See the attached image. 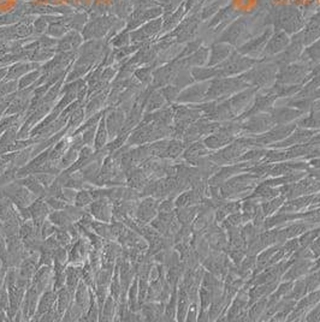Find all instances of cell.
<instances>
[{
    "mask_svg": "<svg viewBox=\"0 0 320 322\" xmlns=\"http://www.w3.org/2000/svg\"><path fill=\"white\" fill-rule=\"evenodd\" d=\"M55 236H56V238H57L58 243L60 244V247L66 248V249H69V248L73 245V243L75 242L66 229H58L57 231H56Z\"/></svg>",
    "mask_w": 320,
    "mask_h": 322,
    "instance_id": "cell-42",
    "label": "cell"
},
{
    "mask_svg": "<svg viewBox=\"0 0 320 322\" xmlns=\"http://www.w3.org/2000/svg\"><path fill=\"white\" fill-rule=\"evenodd\" d=\"M117 309H118V301L114 300L111 295H109L106 301H105L104 305H102V308L100 309L99 321H114Z\"/></svg>",
    "mask_w": 320,
    "mask_h": 322,
    "instance_id": "cell-17",
    "label": "cell"
},
{
    "mask_svg": "<svg viewBox=\"0 0 320 322\" xmlns=\"http://www.w3.org/2000/svg\"><path fill=\"white\" fill-rule=\"evenodd\" d=\"M56 304H57V291L55 288H48V290L43 291L40 295L37 311L30 321H40L41 316L47 313L50 309H52Z\"/></svg>",
    "mask_w": 320,
    "mask_h": 322,
    "instance_id": "cell-8",
    "label": "cell"
},
{
    "mask_svg": "<svg viewBox=\"0 0 320 322\" xmlns=\"http://www.w3.org/2000/svg\"><path fill=\"white\" fill-rule=\"evenodd\" d=\"M288 42L289 40L285 34H283V33L276 34L275 36L272 37V40L268 42L267 47H266V52L270 53V54H275V53L281 52V51L288 45Z\"/></svg>",
    "mask_w": 320,
    "mask_h": 322,
    "instance_id": "cell-27",
    "label": "cell"
},
{
    "mask_svg": "<svg viewBox=\"0 0 320 322\" xmlns=\"http://www.w3.org/2000/svg\"><path fill=\"white\" fill-rule=\"evenodd\" d=\"M209 84L208 83H199L195 86H191L190 88L186 89L182 93L178 94L177 101L178 102H198L204 99L206 95V91L208 90Z\"/></svg>",
    "mask_w": 320,
    "mask_h": 322,
    "instance_id": "cell-11",
    "label": "cell"
},
{
    "mask_svg": "<svg viewBox=\"0 0 320 322\" xmlns=\"http://www.w3.org/2000/svg\"><path fill=\"white\" fill-rule=\"evenodd\" d=\"M17 171H19V168L14 167V166H10L4 173H1V175H0V188L17 180Z\"/></svg>",
    "mask_w": 320,
    "mask_h": 322,
    "instance_id": "cell-44",
    "label": "cell"
},
{
    "mask_svg": "<svg viewBox=\"0 0 320 322\" xmlns=\"http://www.w3.org/2000/svg\"><path fill=\"white\" fill-rule=\"evenodd\" d=\"M160 23H161L160 20H155V22H152V23H150V24L146 25V27H143L142 29L139 30V32H135L134 34L132 35V41L146 40L147 37L152 36L153 34H155V33L159 30Z\"/></svg>",
    "mask_w": 320,
    "mask_h": 322,
    "instance_id": "cell-32",
    "label": "cell"
},
{
    "mask_svg": "<svg viewBox=\"0 0 320 322\" xmlns=\"http://www.w3.org/2000/svg\"><path fill=\"white\" fill-rule=\"evenodd\" d=\"M271 124H273L272 117H271L270 119L267 116H264V117H259V118L250 119V121L245 124V127H247L249 131L260 132V131H265L266 129H268V127L271 126Z\"/></svg>",
    "mask_w": 320,
    "mask_h": 322,
    "instance_id": "cell-26",
    "label": "cell"
},
{
    "mask_svg": "<svg viewBox=\"0 0 320 322\" xmlns=\"http://www.w3.org/2000/svg\"><path fill=\"white\" fill-rule=\"evenodd\" d=\"M188 305H189L188 295H187L186 288H182L177 301V318L180 321L186 319L187 313H188V309H189Z\"/></svg>",
    "mask_w": 320,
    "mask_h": 322,
    "instance_id": "cell-39",
    "label": "cell"
},
{
    "mask_svg": "<svg viewBox=\"0 0 320 322\" xmlns=\"http://www.w3.org/2000/svg\"><path fill=\"white\" fill-rule=\"evenodd\" d=\"M53 278H55L53 266H40L33 277L32 286H34L40 293H42L48 288H53Z\"/></svg>",
    "mask_w": 320,
    "mask_h": 322,
    "instance_id": "cell-7",
    "label": "cell"
},
{
    "mask_svg": "<svg viewBox=\"0 0 320 322\" xmlns=\"http://www.w3.org/2000/svg\"><path fill=\"white\" fill-rule=\"evenodd\" d=\"M253 95V91L252 90H247L245 91V93H241L239 95H236L235 98L231 99V101H230V105H231V108H241V107L243 106V105L248 104V101L250 100V98H252Z\"/></svg>",
    "mask_w": 320,
    "mask_h": 322,
    "instance_id": "cell-43",
    "label": "cell"
},
{
    "mask_svg": "<svg viewBox=\"0 0 320 322\" xmlns=\"http://www.w3.org/2000/svg\"><path fill=\"white\" fill-rule=\"evenodd\" d=\"M94 158H95V149H94V147H92V145H84L80 150V153H78L77 160L65 171L66 172H76V171H80L87 163L91 162Z\"/></svg>",
    "mask_w": 320,
    "mask_h": 322,
    "instance_id": "cell-15",
    "label": "cell"
},
{
    "mask_svg": "<svg viewBox=\"0 0 320 322\" xmlns=\"http://www.w3.org/2000/svg\"><path fill=\"white\" fill-rule=\"evenodd\" d=\"M57 230H58V227L56 226L52 221H50L47 219V220L43 222L40 227L41 236H42L43 239H46V238H48L50 236H52V234H55Z\"/></svg>",
    "mask_w": 320,
    "mask_h": 322,
    "instance_id": "cell-50",
    "label": "cell"
},
{
    "mask_svg": "<svg viewBox=\"0 0 320 322\" xmlns=\"http://www.w3.org/2000/svg\"><path fill=\"white\" fill-rule=\"evenodd\" d=\"M93 201L94 198L91 193V189H81V190H78L77 194H76V198L74 204L77 207H81V208H87Z\"/></svg>",
    "mask_w": 320,
    "mask_h": 322,
    "instance_id": "cell-38",
    "label": "cell"
},
{
    "mask_svg": "<svg viewBox=\"0 0 320 322\" xmlns=\"http://www.w3.org/2000/svg\"><path fill=\"white\" fill-rule=\"evenodd\" d=\"M242 30H243V27H242V24H241V22H236L231 28H229V30H227L225 34H223L222 39L220 40L229 41V42L234 43L235 41L239 39V36L241 35V33H242Z\"/></svg>",
    "mask_w": 320,
    "mask_h": 322,
    "instance_id": "cell-41",
    "label": "cell"
},
{
    "mask_svg": "<svg viewBox=\"0 0 320 322\" xmlns=\"http://www.w3.org/2000/svg\"><path fill=\"white\" fill-rule=\"evenodd\" d=\"M7 308H9V290L4 284V286L0 288V310H7Z\"/></svg>",
    "mask_w": 320,
    "mask_h": 322,
    "instance_id": "cell-53",
    "label": "cell"
},
{
    "mask_svg": "<svg viewBox=\"0 0 320 322\" xmlns=\"http://www.w3.org/2000/svg\"><path fill=\"white\" fill-rule=\"evenodd\" d=\"M81 43V37L77 34H70L58 42L57 52H70L74 48L78 47Z\"/></svg>",
    "mask_w": 320,
    "mask_h": 322,
    "instance_id": "cell-30",
    "label": "cell"
},
{
    "mask_svg": "<svg viewBox=\"0 0 320 322\" xmlns=\"http://www.w3.org/2000/svg\"><path fill=\"white\" fill-rule=\"evenodd\" d=\"M78 190L71 188H64L63 189V200L66 201L68 203H74L76 198V194Z\"/></svg>",
    "mask_w": 320,
    "mask_h": 322,
    "instance_id": "cell-54",
    "label": "cell"
},
{
    "mask_svg": "<svg viewBox=\"0 0 320 322\" xmlns=\"http://www.w3.org/2000/svg\"><path fill=\"white\" fill-rule=\"evenodd\" d=\"M78 153H80V150H77L76 148H74L73 145L70 144V147H69V149L66 150L65 154H64L63 157H61L60 159L57 161L58 167L60 168V171L68 170V168L70 167V166L73 165L76 160H77Z\"/></svg>",
    "mask_w": 320,
    "mask_h": 322,
    "instance_id": "cell-31",
    "label": "cell"
},
{
    "mask_svg": "<svg viewBox=\"0 0 320 322\" xmlns=\"http://www.w3.org/2000/svg\"><path fill=\"white\" fill-rule=\"evenodd\" d=\"M159 200L153 196H147L143 200L137 202L136 213L135 219L142 224H148L158 215V208H159Z\"/></svg>",
    "mask_w": 320,
    "mask_h": 322,
    "instance_id": "cell-3",
    "label": "cell"
},
{
    "mask_svg": "<svg viewBox=\"0 0 320 322\" xmlns=\"http://www.w3.org/2000/svg\"><path fill=\"white\" fill-rule=\"evenodd\" d=\"M125 112L123 111L122 108H116L114 107H111L109 109L106 114H105V123H106V127L107 131H109V136H110V141L113 140L117 135H119L122 132L123 126H124L125 123Z\"/></svg>",
    "mask_w": 320,
    "mask_h": 322,
    "instance_id": "cell-5",
    "label": "cell"
},
{
    "mask_svg": "<svg viewBox=\"0 0 320 322\" xmlns=\"http://www.w3.org/2000/svg\"><path fill=\"white\" fill-rule=\"evenodd\" d=\"M134 73L135 77L143 84H148L153 80L152 68H140L137 69V70H135Z\"/></svg>",
    "mask_w": 320,
    "mask_h": 322,
    "instance_id": "cell-46",
    "label": "cell"
},
{
    "mask_svg": "<svg viewBox=\"0 0 320 322\" xmlns=\"http://www.w3.org/2000/svg\"><path fill=\"white\" fill-rule=\"evenodd\" d=\"M165 98L163 96V94L160 91H154V93H151L150 98H148L147 102H146V112H153L157 111V109L161 108L165 104Z\"/></svg>",
    "mask_w": 320,
    "mask_h": 322,
    "instance_id": "cell-35",
    "label": "cell"
},
{
    "mask_svg": "<svg viewBox=\"0 0 320 322\" xmlns=\"http://www.w3.org/2000/svg\"><path fill=\"white\" fill-rule=\"evenodd\" d=\"M41 293L34 286L30 285L29 288H27L24 293V298H23L22 305H20V313H22L23 321H30L34 316L35 311H37L38 303H39Z\"/></svg>",
    "mask_w": 320,
    "mask_h": 322,
    "instance_id": "cell-6",
    "label": "cell"
},
{
    "mask_svg": "<svg viewBox=\"0 0 320 322\" xmlns=\"http://www.w3.org/2000/svg\"><path fill=\"white\" fill-rule=\"evenodd\" d=\"M231 54V47L226 45H216L212 47L211 55H209V66L217 65V64L223 63L229 55Z\"/></svg>",
    "mask_w": 320,
    "mask_h": 322,
    "instance_id": "cell-20",
    "label": "cell"
},
{
    "mask_svg": "<svg viewBox=\"0 0 320 322\" xmlns=\"http://www.w3.org/2000/svg\"><path fill=\"white\" fill-rule=\"evenodd\" d=\"M70 144H71L70 135H65L64 137H61L59 141L56 143V144L52 147V149H51L50 160L56 161V162H57V161L59 160L64 154H65L66 150H68L69 147H70Z\"/></svg>",
    "mask_w": 320,
    "mask_h": 322,
    "instance_id": "cell-22",
    "label": "cell"
},
{
    "mask_svg": "<svg viewBox=\"0 0 320 322\" xmlns=\"http://www.w3.org/2000/svg\"><path fill=\"white\" fill-rule=\"evenodd\" d=\"M177 295H176V291H173L172 296H171V300L169 302L168 305L165 308V319L168 320H173L176 316V310H177Z\"/></svg>",
    "mask_w": 320,
    "mask_h": 322,
    "instance_id": "cell-47",
    "label": "cell"
},
{
    "mask_svg": "<svg viewBox=\"0 0 320 322\" xmlns=\"http://www.w3.org/2000/svg\"><path fill=\"white\" fill-rule=\"evenodd\" d=\"M22 185H24L30 193L34 194L38 198H45L46 197V188L38 180L35 175H29L27 177L19 178L17 179Z\"/></svg>",
    "mask_w": 320,
    "mask_h": 322,
    "instance_id": "cell-16",
    "label": "cell"
},
{
    "mask_svg": "<svg viewBox=\"0 0 320 322\" xmlns=\"http://www.w3.org/2000/svg\"><path fill=\"white\" fill-rule=\"evenodd\" d=\"M109 141H110V136H109V131H107L106 123H105V116H104L101 118L100 123H99L98 127H96L95 140H94V145H93L94 149L95 150L102 149V148L109 143Z\"/></svg>",
    "mask_w": 320,
    "mask_h": 322,
    "instance_id": "cell-23",
    "label": "cell"
},
{
    "mask_svg": "<svg viewBox=\"0 0 320 322\" xmlns=\"http://www.w3.org/2000/svg\"><path fill=\"white\" fill-rule=\"evenodd\" d=\"M92 297H93V290L83 280H81L75 293H74V301L83 309L84 313H87V310L91 306Z\"/></svg>",
    "mask_w": 320,
    "mask_h": 322,
    "instance_id": "cell-12",
    "label": "cell"
},
{
    "mask_svg": "<svg viewBox=\"0 0 320 322\" xmlns=\"http://www.w3.org/2000/svg\"><path fill=\"white\" fill-rule=\"evenodd\" d=\"M87 211L95 220L111 222L113 218V202L107 197L98 198L87 207Z\"/></svg>",
    "mask_w": 320,
    "mask_h": 322,
    "instance_id": "cell-4",
    "label": "cell"
},
{
    "mask_svg": "<svg viewBox=\"0 0 320 322\" xmlns=\"http://www.w3.org/2000/svg\"><path fill=\"white\" fill-rule=\"evenodd\" d=\"M99 125V124H98ZM96 126H92L89 129H86L84 131L81 132L82 135V140H83L84 145H94V140H95V134H96Z\"/></svg>",
    "mask_w": 320,
    "mask_h": 322,
    "instance_id": "cell-49",
    "label": "cell"
},
{
    "mask_svg": "<svg viewBox=\"0 0 320 322\" xmlns=\"http://www.w3.org/2000/svg\"><path fill=\"white\" fill-rule=\"evenodd\" d=\"M32 152H33V145L24 148V149L22 150H19V152H15L11 166H14V167L16 168H20L23 167V166L27 165V163L33 159Z\"/></svg>",
    "mask_w": 320,
    "mask_h": 322,
    "instance_id": "cell-29",
    "label": "cell"
},
{
    "mask_svg": "<svg viewBox=\"0 0 320 322\" xmlns=\"http://www.w3.org/2000/svg\"><path fill=\"white\" fill-rule=\"evenodd\" d=\"M82 266L83 265H73L69 263L66 266V284L65 286L71 293H75L78 284L82 280Z\"/></svg>",
    "mask_w": 320,
    "mask_h": 322,
    "instance_id": "cell-14",
    "label": "cell"
},
{
    "mask_svg": "<svg viewBox=\"0 0 320 322\" xmlns=\"http://www.w3.org/2000/svg\"><path fill=\"white\" fill-rule=\"evenodd\" d=\"M39 68L40 64L37 63V61H33V63H27V61H19V63L17 61V63L10 65V68L7 69L6 76L2 81H17L22 76H24L25 73L37 70Z\"/></svg>",
    "mask_w": 320,
    "mask_h": 322,
    "instance_id": "cell-10",
    "label": "cell"
},
{
    "mask_svg": "<svg viewBox=\"0 0 320 322\" xmlns=\"http://www.w3.org/2000/svg\"><path fill=\"white\" fill-rule=\"evenodd\" d=\"M0 190H1V193L4 194L17 208H20V207H29L30 204L38 198L34 194L30 193L19 180H15L12 181V183L7 184V185L1 186Z\"/></svg>",
    "mask_w": 320,
    "mask_h": 322,
    "instance_id": "cell-1",
    "label": "cell"
},
{
    "mask_svg": "<svg viewBox=\"0 0 320 322\" xmlns=\"http://www.w3.org/2000/svg\"><path fill=\"white\" fill-rule=\"evenodd\" d=\"M6 270L5 268H0V288L4 286L5 283V274H6Z\"/></svg>",
    "mask_w": 320,
    "mask_h": 322,
    "instance_id": "cell-56",
    "label": "cell"
},
{
    "mask_svg": "<svg viewBox=\"0 0 320 322\" xmlns=\"http://www.w3.org/2000/svg\"><path fill=\"white\" fill-rule=\"evenodd\" d=\"M306 75V69L304 66H300V65H291V66H286L285 69L283 70L282 75L278 77L280 82H295L300 80V77L302 78V76Z\"/></svg>",
    "mask_w": 320,
    "mask_h": 322,
    "instance_id": "cell-18",
    "label": "cell"
},
{
    "mask_svg": "<svg viewBox=\"0 0 320 322\" xmlns=\"http://www.w3.org/2000/svg\"><path fill=\"white\" fill-rule=\"evenodd\" d=\"M160 93L163 94V96L165 98L166 101L172 102L175 100H177V96L180 94V88L173 86H168V87H163V89L160 90Z\"/></svg>",
    "mask_w": 320,
    "mask_h": 322,
    "instance_id": "cell-48",
    "label": "cell"
},
{
    "mask_svg": "<svg viewBox=\"0 0 320 322\" xmlns=\"http://www.w3.org/2000/svg\"><path fill=\"white\" fill-rule=\"evenodd\" d=\"M207 54H208V51L206 48H200L199 51H196L191 57L187 58L184 60L186 65H193V66H200L204 65L205 61L207 59Z\"/></svg>",
    "mask_w": 320,
    "mask_h": 322,
    "instance_id": "cell-40",
    "label": "cell"
},
{
    "mask_svg": "<svg viewBox=\"0 0 320 322\" xmlns=\"http://www.w3.org/2000/svg\"><path fill=\"white\" fill-rule=\"evenodd\" d=\"M92 231L98 236H100L101 238H104L105 241H116L111 222H102L94 219L93 222H92Z\"/></svg>",
    "mask_w": 320,
    "mask_h": 322,
    "instance_id": "cell-19",
    "label": "cell"
},
{
    "mask_svg": "<svg viewBox=\"0 0 320 322\" xmlns=\"http://www.w3.org/2000/svg\"><path fill=\"white\" fill-rule=\"evenodd\" d=\"M194 198H195V193L194 191H187V193H182L175 201V206L177 208L182 207H189V204L193 203Z\"/></svg>",
    "mask_w": 320,
    "mask_h": 322,
    "instance_id": "cell-45",
    "label": "cell"
},
{
    "mask_svg": "<svg viewBox=\"0 0 320 322\" xmlns=\"http://www.w3.org/2000/svg\"><path fill=\"white\" fill-rule=\"evenodd\" d=\"M206 153V149H205V145H202L201 143H193L190 147L187 148L183 153V158L188 161L189 163H193V165H196L200 161V157L202 154Z\"/></svg>",
    "mask_w": 320,
    "mask_h": 322,
    "instance_id": "cell-24",
    "label": "cell"
},
{
    "mask_svg": "<svg viewBox=\"0 0 320 322\" xmlns=\"http://www.w3.org/2000/svg\"><path fill=\"white\" fill-rule=\"evenodd\" d=\"M35 177L38 178V180H39L46 189H47L48 186H50L51 184L55 181L56 178H57V176L52 175V173H47V172H38V173H35Z\"/></svg>",
    "mask_w": 320,
    "mask_h": 322,
    "instance_id": "cell-52",
    "label": "cell"
},
{
    "mask_svg": "<svg viewBox=\"0 0 320 322\" xmlns=\"http://www.w3.org/2000/svg\"><path fill=\"white\" fill-rule=\"evenodd\" d=\"M48 220L52 221L58 229H68L69 226L75 224L65 209H63V211H52L48 215Z\"/></svg>",
    "mask_w": 320,
    "mask_h": 322,
    "instance_id": "cell-21",
    "label": "cell"
},
{
    "mask_svg": "<svg viewBox=\"0 0 320 322\" xmlns=\"http://www.w3.org/2000/svg\"><path fill=\"white\" fill-rule=\"evenodd\" d=\"M45 201L47 202L48 206L53 209V211H63L68 207V202L57 197H45Z\"/></svg>",
    "mask_w": 320,
    "mask_h": 322,
    "instance_id": "cell-51",
    "label": "cell"
},
{
    "mask_svg": "<svg viewBox=\"0 0 320 322\" xmlns=\"http://www.w3.org/2000/svg\"><path fill=\"white\" fill-rule=\"evenodd\" d=\"M231 141V137H230L229 134H216L213 136H209L205 140V144L207 145L208 148H219L222 145H225L226 143H229Z\"/></svg>",
    "mask_w": 320,
    "mask_h": 322,
    "instance_id": "cell-37",
    "label": "cell"
},
{
    "mask_svg": "<svg viewBox=\"0 0 320 322\" xmlns=\"http://www.w3.org/2000/svg\"><path fill=\"white\" fill-rule=\"evenodd\" d=\"M1 321H11L10 320L9 315H7L6 310H0V322Z\"/></svg>",
    "mask_w": 320,
    "mask_h": 322,
    "instance_id": "cell-57",
    "label": "cell"
},
{
    "mask_svg": "<svg viewBox=\"0 0 320 322\" xmlns=\"http://www.w3.org/2000/svg\"><path fill=\"white\" fill-rule=\"evenodd\" d=\"M307 53L311 55L312 60H319L320 59V42L316 43L313 47L308 48V50H307Z\"/></svg>",
    "mask_w": 320,
    "mask_h": 322,
    "instance_id": "cell-55",
    "label": "cell"
},
{
    "mask_svg": "<svg viewBox=\"0 0 320 322\" xmlns=\"http://www.w3.org/2000/svg\"><path fill=\"white\" fill-rule=\"evenodd\" d=\"M41 76V69H38V70H33L30 72L25 73L24 76L19 78V90H22V89L29 88V87H33L37 81L39 80Z\"/></svg>",
    "mask_w": 320,
    "mask_h": 322,
    "instance_id": "cell-36",
    "label": "cell"
},
{
    "mask_svg": "<svg viewBox=\"0 0 320 322\" xmlns=\"http://www.w3.org/2000/svg\"><path fill=\"white\" fill-rule=\"evenodd\" d=\"M114 268L101 267L98 272H95V286H105L110 287L112 277H113Z\"/></svg>",
    "mask_w": 320,
    "mask_h": 322,
    "instance_id": "cell-34",
    "label": "cell"
},
{
    "mask_svg": "<svg viewBox=\"0 0 320 322\" xmlns=\"http://www.w3.org/2000/svg\"><path fill=\"white\" fill-rule=\"evenodd\" d=\"M273 76H275V73H273L272 66L265 65L260 66V69H255V70L250 71L245 77H250L253 83L258 84V86H267V84L271 83Z\"/></svg>",
    "mask_w": 320,
    "mask_h": 322,
    "instance_id": "cell-13",
    "label": "cell"
},
{
    "mask_svg": "<svg viewBox=\"0 0 320 322\" xmlns=\"http://www.w3.org/2000/svg\"><path fill=\"white\" fill-rule=\"evenodd\" d=\"M73 301L74 293H71L66 286H64V287H61L57 291V304H56V305H57L58 311H59L61 315H64V313H65L66 309L69 308V305H70Z\"/></svg>",
    "mask_w": 320,
    "mask_h": 322,
    "instance_id": "cell-25",
    "label": "cell"
},
{
    "mask_svg": "<svg viewBox=\"0 0 320 322\" xmlns=\"http://www.w3.org/2000/svg\"><path fill=\"white\" fill-rule=\"evenodd\" d=\"M84 315H86V313H84L83 309L75 301H73L65 313H64L63 321H82Z\"/></svg>",
    "mask_w": 320,
    "mask_h": 322,
    "instance_id": "cell-33",
    "label": "cell"
},
{
    "mask_svg": "<svg viewBox=\"0 0 320 322\" xmlns=\"http://www.w3.org/2000/svg\"><path fill=\"white\" fill-rule=\"evenodd\" d=\"M186 144L180 140H169L164 159H176L184 152Z\"/></svg>",
    "mask_w": 320,
    "mask_h": 322,
    "instance_id": "cell-28",
    "label": "cell"
},
{
    "mask_svg": "<svg viewBox=\"0 0 320 322\" xmlns=\"http://www.w3.org/2000/svg\"><path fill=\"white\" fill-rule=\"evenodd\" d=\"M29 211L32 213V220L35 224V226L41 227V225L47 220L48 215L53 209L48 206L45 198H37L29 206Z\"/></svg>",
    "mask_w": 320,
    "mask_h": 322,
    "instance_id": "cell-9",
    "label": "cell"
},
{
    "mask_svg": "<svg viewBox=\"0 0 320 322\" xmlns=\"http://www.w3.org/2000/svg\"><path fill=\"white\" fill-rule=\"evenodd\" d=\"M245 87V83L241 81L240 78H225V80H217L209 84V88L207 90V99L219 98V96L227 95V94L236 91L239 88Z\"/></svg>",
    "mask_w": 320,
    "mask_h": 322,
    "instance_id": "cell-2",
    "label": "cell"
}]
</instances>
